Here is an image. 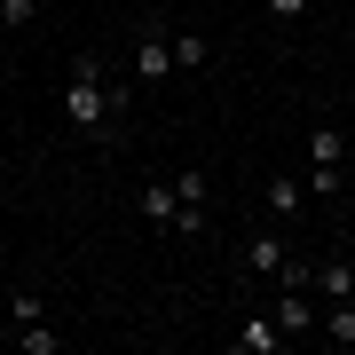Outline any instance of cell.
Listing matches in <instances>:
<instances>
[{"mask_svg": "<svg viewBox=\"0 0 355 355\" xmlns=\"http://www.w3.org/2000/svg\"><path fill=\"white\" fill-rule=\"evenodd\" d=\"M8 324H40V300H32V292H8Z\"/></svg>", "mask_w": 355, "mask_h": 355, "instance_id": "obj_16", "label": "cell"}, {"mask_svg": "<svg viewBox=\"0 0 355 355\" xmlns=\"http://www.w3.org/2000/svg\"><path fill=\"white\" fill-rule=\"evenodd\" d=\"M245 261H253L261 277H284V237H268V229H261V237L245 245Z\"/></svg>", "mask_w": 355, "mask_h": 355, "instance_id": "obj_7", "label": "cell"}, {"mask_svg": "<svg viewBox=\"0 0 355 355\" xmlns=\"http://www.w3.org/2000/svg\"><path fill=\"white\" fill-rule=\"evenodd\" d=\"M174 198L182 205H205V166H182V174H174Z\"/></svg>", "mask_w": 355, "mask_h": 355, "instance_id": "obj_11", "label": "cell"}, {"mask_svg": "<svg viewBox=\"0 0 355 355\" xmlns=\"http://www.w3.org/2000/svg\"><path fill=\"white\" fill-rule=\"evenodd\" d=\"M229 340H237V355H277V347H284V324H277V316H245Z\"/></svg>", "mask_w": 355, "mask_h": 355, "instance_id": "obj_3", "label": "cell"}, {"mask_svg": "<svg viewBox=\"0 0 355 355\" xmlns=\"http://www.w3.org/2000/svg\"><path fill=\"white\" fill-rule=\"evenodd\" d=\"M324 340H340V347H355V300H331V316L316 324Z\"/></svg>", "mask_w": 355, "mask_h": 355, "instance_id": "obj_9", "label": "cell"}, {"mask_svg": "<svg viewBox=\"0 0 355 355\" xmlns=\"http://www.w3.org/2000/svg\"><path fill=\"white\" fill-rule=\"evenodd\" d=\"M182 214H190V205L174 198V182H150V190H142V221L150 229H182Z\"/></svg>", "mask_w": 355, "mask_h": 355, "instance_id": "obj_4", "label": "cell"}, {"mask_svg": "<svg viewBox=\"0 0 355 355\" xmlns=\"http://www.w3.org/2000/svg\"><path fill=\"white\" fill-rule=\"evenodd\" d=\"M308 284H316L324 300H347V292H355V268H347V261H316V268H308Z\"/></svg>", "mask_w": 355, "mask_h": 355, "instance_id": "obj_6", "label": "cell"}, {"mask_svg": "<svg viewBox=\"0 0 355 355\" xmlns=\"http://www.w3.org/2000/svg\"><path fill=\"white\" fill-rule=\"evenodd\" d=\"M277 324H284V331H316L324 316L308 308V292H300V284H284V300H277Z\"/></svg>", "mask_w": 355, "mask_h": 355, "instance_id": "obj_5", "label": "cell"}, {"mask_svg": "<svg viewBox=\"0 0 355 355\" xmlns=\"http://www.w3.org/2000/svg\"><path fill=\"white\" fill-rule=\"evenodd\" d=\"M268 8H277V16H308V0H268Z\"/></svg>", "mask_w": 355, "mask_h": 355, "instance_id": "obj_17", "label": "cell"}, {"mask_svg": "<svg viewBox=\"0 0 355 355\" xmlns=\"http://www.w3.org/2000/svg\"><path fill=\"white\" fill-rule=\"evenodd\" d=\"M166 64H174V40H166V24L150 16L142 40H135V79H166Z\"/></svg>", "mask_w": 355, "mask_h": 355, "instance_id": "obj_2", "label": "cell"}, {"mask_svg": "<svg viewBox=\"0 0 355 355\" xmlns=\"http://www.w3.org/2000/svg\"><path fill=\"white\" fill-rule=\"evenodd\" d=\"M16 347H24V355H55L64 340H55V331H40V324H24V331H16Z\"/></svg>", "mask_w": 355, "mask_h": 355, "instance_id": "obj_13", "label": "cell"}, {"mask_svg": "<svg viewBox=\"0 0 355 355\" xmlns=\"http://www.w3.org/2000/svg\"><path fill=\"white\" fill-rule=\"evenodd\" d=\"M308 158H316V166H340L347 158V135L340 127H316V135H308Z\"/></svg>", "mask_w": 355, "mask_h": 355, "instance_id": "obj_8", "label": "cell"}, {"mask_svg": "<svg viewBox=\"0 0 355 355\" xmlns=\"http://www.w3.org/2000/svg\"><path fill=\"white\" fill-rule=\"evenodd\" d=\"M300 198H308V182H292V174H277V182H268V205H277V214H292Z\"/></svg>", "mask_w": 355, "mask_h": 355, "instance_id": "obj_10", "label": "cell"}, {"mask_svg": "<svg viewBox=\"0 0 355 355\" xmlns=\"http://www.w3.org/2000/svg\"><path fill=\"white\" fill-rule=\"evenodd\" d=\"M308 190H316V198H340L347 174H340V166H316V174H308Z\"/></svg>", "mask_w": 355, "mask_h": 355, "instance_id": "obj_15", "label": "cell"}, {"mask_svg": "<svg viewBox=\"0 0 355 355\" xmlns=\"http://www.w3.org/2000/svg\"><path fill=\"white\" fill-rule=\"evenodd\" d=\"M64 111H71V127H87V135H103V142H111L119 111H127V87H111L95 55H79V64H71V79H64Z\"/></svg>", "mask_w": 355, "mask_h": 355, "instance_id": "obj_1", "label": "cell"}, {"mask_svg": "<svg viewBox=\"0 0 355 355\" xmlns=\"http://www.w3.org/2000/svg\"><path fill=\"white\" fill-rule=\"evenodd\" d=\"M32 16H40V0H0V24H8V32H24Z\"/></svg>", "mask_w": 355, "mask_h": 355, "instance_id": "obj_14", "label": "cell"}, {"mask_svg": "<svg viewBox=\"0 0 355 355\" xmlns=\"http://www.w3.org/2000/svg\"><path fill=\"white\" fill-rule=\"evenodd\" d=\"M205 55H214V48H205V40H198V32H182V40H174V64H182V71H198V64H205Z\"/></svg>", "mask_w": 355, "mask_h": 355, "instance_id": "obj_12", "label": "cell"}, {"mask_svg": "<svg viewBox=\"0 0 355 355\" xmlns=\"http://www.w3.org/2000/svg\"><path fill=\"white\" fill-rule=\"evenodd\" d=\"M347 300H355V292H347Z\"/></svg>", "mask_w": 355, "mask_h": 355, "instance_id": "obj_18", "label": "cell"}]
</instances>
